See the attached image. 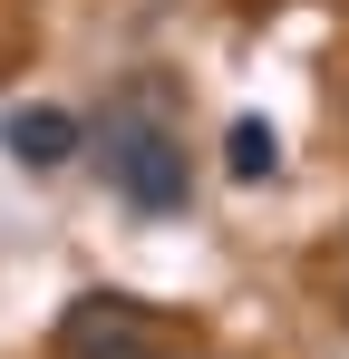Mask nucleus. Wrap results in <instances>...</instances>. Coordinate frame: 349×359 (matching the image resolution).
I'll use <instances>...</instances> for the list:
<instances>
[{
	"mask_svg": "<svg viewBox=\"0 0 349 359\" xmlns=\"http://www.w3.org/2000/svg\"><path fill=\"white\" fill-rule=\"evenodd\" d=\"M107 184L136 214H156V224L194 204V165H184V136L165 126V97H156V88H136L107 117Z\"/></svg>",
	"mask_w": 349,
	"mask_h": 359,
	"instance_id": "1",
	"label": "nucleus"
},
{
	"mask_svg": "<svg viewBox=\"0 0 349 359\" xmlns=\"http://www.w3.org/2000/svg\"><path fill=\"white\" fill-rule=\"evenodd\" d=\"M0 156H10L20 175H58V165L78 156V117H68V107H10V117H0Z\"/></svg>",
	"mask_w": 349,
	"mask_h": 359,
	"instance_id": "2",
	"label": "nucleus"
},
{
	"mask_svg": "<svg viewBox=\"0 0 349 359\" xmlns=\"http://www.w3.org/2000/svg\"><path fill=\"white\" fill-rule=\"evenodd\" d=\"M136 330H146V311H136L126 292H88L68 320H58V350L78 359V350H107V340H136Z\"/></svg>",
	"mask_w": 349,
	"mask_h": 359,
	"instance_id": "3",
	"label": "nucleus"
},
{
	"mask_svg": "<svg viewBox=\"0 0 349 359\" xmlns=\"http://www.w3.org/2000/svg\"><path fill=\"white\" fill-rule=\"evenodd\" d=\"M224 175H233V184H272V175H282V136H272L262 117H233V136H224Z\"/></svg>",
	"mask_w": 349,
	"mask_h": 359,
	"instance_id": "4",
	"label": "nucleus"
},
{
	"mask_svg": "<svg viewBox=\"0 0 349 359\" xmlns=\"http://www.w3.org/2000/svg\"><path fill=\"white\" fill-rule=\"evenodd\" d=\"M78 359H156L146 340H107V350H78Z\"/></svg>",
	"mask_w": 349,
	"mask_h": 359,
	"instance_id": "5",
	"label": "nucleus"
}]
</instances>
